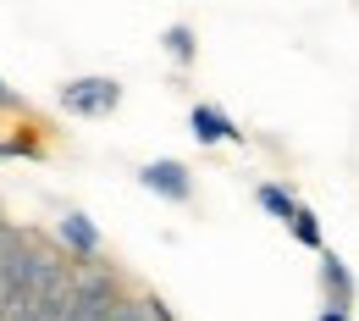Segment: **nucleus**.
I'll return each mask as SVG.
<instances>
[{
    "label": "nucleus",
    "mask_w": 359,
    "mask_h": 321,
    "mask_svg": "<svg viewBox=\"0 0 359 321\" xmlns=\"http://www.w3.org/2000/svg\"><path fill=\"white\" fill-rule=\"evenodd\" d=\"M116 305H122V282H116V272H111V266H89L83 277H72L61 321H111Z\"/></svg>",
    "instance_id": "2"
},
{
    "label": "nucleus",
    "mask_w": 359,
    "mask_h": 321,
    "mask_svg": "<svg viewBox=\"0 0 359 321\" xmlns=\"http://www.w3.org/2000/svg\"><path fill=\"white\" fill-rule=\"evenodd\" d=\"M320 321H348V310H343V305H326V310H320Z\"/></svg>",
    "instance_id": "14"
},
{
    "label": "nucleus",
    "mask_w": 359,
    "mask_h": 321,
    "mask_svg": "<svg viewBox=\"0 0 359 321\" xmlns=\"http://www.w3.org/2000/svg\"><path fill=\"white\" fill-rule=\"evenodd\" d=\"M55 105L67 117H111L122 105V84L116 78H72V84H61Z\"/></svg>",
    "instance_id": "3"
},
{
    "label": "nucleus",
    "mask_w": 359,
    "mask_h": 321,
    "mask_svg": "<svg viewBox=\"0 0 359 321\" xmlns=\"http://www.w3.org/2000/svg\"><path fill=\"white\" fill-rule=\"evenodd\" d=\"M111 321H149V316H144V305H138V299H122V305L111 310Z\"/></svg>",
    "instance_id": "12"
},
{
    "label": "nucleus",
    "mask_w": 359,
    "mask_h": 321,
    "mask_svg": "<svg viewBox=\"0 0 359 321\" xmlns=\"http://www.w3.org/2000/svg\"><path fill=\"white\" fill-rule=\"evenodd\" d=\"M255 199H260V211H271L276 222H287V216L299 211V199H293L282 183H260V194H255Z\"/></svg>",
    "instance_id": "8"
},
{
    "label": "nucleus",
    "mask_w": 359,
    "mask_h": 321,
    "mask_svg": "<svg viewBox=\"0 0 359 321\" xmlns=\"http://www.w3.org/2000/svg\"><path fill=\"white\" fill-rule=\"evenodd\" d=\"M320 282H326L332 305H343V310L354 305V277H348V266H343L337 255H326V261H320Z\"/></svg>",
    "instance_id": "7"
},
{
    "label": "nucleus",
    "mask_w": 359,
    "mask_h": 321,
    "mask_svg": "<svg viewBox=\"0 0 359 321\" xmlns=\"http://www.w3.org/2000/svg\"><path fill=\"white\" fill-rule=\"evenodd\" d=\"M11 155H39V144L34 138H6L0 144V161H11Z\"/></svg>",
    "instance_id": "11"
},
{
    "label": "nucleus",
    "mask_w": 359,
    "mask_h": 321,
    "mask_svg": "<svg viewBox=\"0 0 359 321\" xmlns=\"http://www.w3.org/2000/svg\"><path fill=\"white\" fill-rule=\"evenodd\" d=\"M67 288H72L67 261H61V255H50V249H39V282H34L28 305L6 310L0 321H61V310H67Z\"/></svg>",
    "instance_id": "1"
},
{
    "label": "nucleus",
    "mask_w": 359,
    "mask_h": 321,
    "mask_svg": "<svg viewBox=\"0 0 359 321\" xmlns=\"http://www.w3.org/2000/svg\"><path fill=\"white\" fill-rule=\"evenodd\" d=\"M287 222H293V238H299L304 249H320V222H315V211H304V205H299Z\"/></svg>",
    "instance_id": "10"
},
{
    "label": "nucleus",
    "mask_w": 359,
    "mask_h": 321,
    "mask_svg": "<svg viewBox=\"0 0 359 321\" xmlns=\"http://www.w3.org/2000/svg\"><path fill=\"white\" fill-rule=\"evenodd\" d=\"M55 238H61L67 255H78V261H94V255H100V228H94L83 211H67L61 228H55Z\"/></svg>",
    "instance_id": "6"
},
{
    "label": "nucleus",
    "mask_w": 359,
    "mask_h": 321,
    "mask_svg": "<svg viewBox=\"0 0 359 321\" xmlns=\"http://www.w3.org/2000/svg\"><path fill=\"white\" fill-rule=\"evenodd\" d=\"M138 183L149 188V194H161V199H172V205L194 199V183H188V166L182 161H144L138 166Z\"/></svg>",
    "instance_id": "4"
},
{
    "label": "nucleus",
    "mask_w": 359,
    "mask_h": 321,
    "mask_svg": "<svg viewBox=\"0 0 359 321\" xmlns=\"http://www.w3.org/2000/svg\"><path fill=\"white\" fill-rule=\"evenodd\" d=\"M17 105H22V100H17V94H11L6 84H0V111H17Z\"/></svg>",
    "instance_id": "13"
},
{
    "label": "nucleus",
    "mask_w": 359,
    "mask_h": 321,
    "mask_svg": "<svg viewBox=\"0 0 359 321\" xmlns=\"http://www.w3.org/2000/svg\"><path fill=\"white\" fill-rule=\"evenodd\" d=\"M161 45H166V55H172V61H182V67H188V61H194V28H182V22H172V28H166V34H161Z\"/></svg>",
    "instance_id": "9"
},
{
    "label": "nucleus",
    "mask_w": 359,
    "mask_h": 321,
    "mask_svg": "<svg viewBox=\"0 0 359 321\" xmlns=\"http://www.w3.org/2000/svg\"><path fill=\"white\" fill-rule=\"evenodd\" d=\"M188 128H194V138H199V144H226V138H243V133H238V122L226 117L222 105H210V100H199V105L188 111Z\"/></svg>",
    "instance_id": "5"
}]
</instances>
